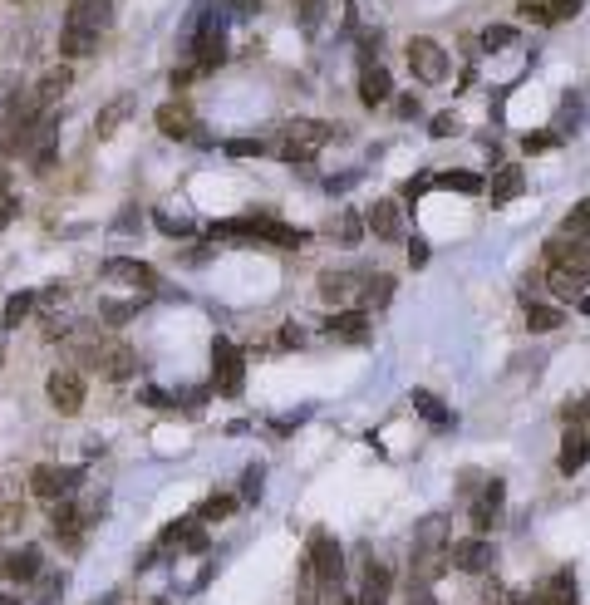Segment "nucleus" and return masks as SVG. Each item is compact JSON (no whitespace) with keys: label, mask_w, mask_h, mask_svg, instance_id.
<instances>
[{"label":"nucleus","mask_w":590,"mask_h":605,"mask_svg":"<svg viewBox=\"0 0 590 605\" xmlns=\"http://www.w3.org/2000/svg\"><path fill=\"white\" fill-rule=\"evenodd\" d=\"M340 128L335 123H320V119H291L276 138H271V153L276 158H286V163H310L330 138H335Z\"/></svg>","instance_id":"obj_1"},{"label":"nucleus","mask_w":590,"mask_h":605,"mask_svg":"<svg viewBox=\"0 0 590 605\" xmlns=\"http://www.w3.org/2000/svg\"><path fill=\"white\" fill-rule=\"evenodd\" d=\"M305 566H310V576H315V586H320L325 596H340L345 551H340V542H335L330 532H315V537H310V546H305Z\"/></svg>","instance_id":"obj_2"},{"label":"nucleus","mask_w":590,"mask_h":605,"mask_svg":"<svg viewBox=\"0 0 590 605\" xmlns=\"http://www.w3.org/2000/svg\"><path fill=\"white\" fill-rule=\"evenodd\" d=\"M212 237H251V242H271V246H305V242H310V232L286 227V222H276V217H241V222H222V227H212Z\"/></svg>","instance_id":"obj_3"},{"label":"nucleus","mask_w":590,"mask_h":605,"mask_svg":"<svg viewBox=\"0 0 590 605\" xmlns=\"http://www.w3.org/2000/svg\"><path fill=\"white\" fill-rule=\"evenodd\" d=\"M241 384H246V360H241V350H236L232 340H212V389H217L222 399H236Z\"/></svg>","instance_id":"obj_4"},{"label":"nucleus","mask_w":590,"mask_h":605,"mask_svg":"<svg viewBox=\"0 0 590 605\" xmlns=\"http://www.w3.org/2000/svg\"><path fill=\"white\" fill-rule=\"evenodd\" d=\"M409 69H413L418 84H443L448 69H453V60H448V50H443L438 40H413L409 45Z\"/></svg>","instance_id":"obj_5"},{"label":"nucleus","mask_w":590,"mask_h":605,"mask_svg":"<svg viewBox=\"0 0 590 605\" xmlns=\"http://www.w3.org/2000/svg\"><path fill=\"white\" fill-rule=\"evenodd\" d=\"M546 261L566 276H576L581 286H590V237L586 242H571V237H551L546 242Z\"/></svg>","instance_id":"obj_6"},{"label":"nucleus","mask_w":590,"mask_h":605,"mask_svg":"<svg viewBox=\"0 0 590 605\" xmlns=\"http://www.w3.org/2000/svg\"><path fill=\"white\" fill-rule=\"evenodd\" d=\"M79 468H55V463H40L35 473H30V492L35 497H45V502H69L74 497V487H79Z\"/></svg>","instance_id":"obj_7"},{"label":"nucleus","mask_w":590,"mask_h":605,"mask_svg":"<svg viewBox=\"0 0 590 605\" xmlns=\"http://www.w3.org/2000/svg\"><path fill=\"white\" fill-rule=\"evenodd\" d=\"M492 561H497V551H492L487 537L448 542V566H453V571H463V576H482V571H492Z\"/></svg>","instance_id":"obj_8"},{"label":"nucleus","mask_w":590,"mask_h":605,"mask_svg":"<svg viewBox=\"0 0 590 605\" xmlns=\"http://www.w3.org/2000/svg\"><path fill=\"white\" fill-rule=\"evenodd\" d=\"M45 394H50V404H55L64 419L79 414V409H84V379H79V369H50Z\"/></svg>","instance_id":"obj_9"},{"label":"nucleus","mask_w":590,"mask_h":605,"mask_svg":"<svg viewBox=\"0 0 590 605\" xmlns=\"http://www.w3.org/2000/svg\"><path fill=\"white\" fill-rule=\"evenodd\" d=\"M502 502H507V487L497 483H482V492L472 497L468 507V522H472V537H487V527H497V517H502Z\"/></svg>","instance_id":"obj_10"},{"label":"nucleus","mask_w":590,"mask_h":605,"mask_svg":"<svg viewBox=\"0 0 590 605\" xmlns=\"http://www.w3.org/2000/svg\"><path fill=\"white\" fill-rule=\"evenodd\" d=\"M94 369H99L104 379L123 384V379L138 369V350H133L128 340H104V345H99V355H94Z\"/></svg>","instance_id":"obj_11"},{"label":"nucleus","mask_w":590,"mask_h":605,"mask_svg":"<svg viewBox=\"0 0 590 605\" xmlns=\"http://www.w3.org/2000/svg\"><path fill=\"white\" fill-rule=\"evenodd\" d=\"M64 25L89 30V35H104V30L114 25V0H74L69 15H64Z\"/></svg>","instance_id":"obj_12"},{"label":"nucleus","mask_w":590,"mask_h":605,"mask_svg":"<svg viewBox=\"0 0 590 605\" xmlns=\"http://www.w3.org/2000/svg\"><path fill=\"white\" fill-rule=\"evenodd\" d=\"M104 276H109V281H128V286H133V291H143V296H153V291H158V271H153V266H143V261H128V256L104 261Z\"/></svg>","instance_id":"obj_13"},{"label":"nucleus","mask_w":590,"mask_h":605,"mask_svg":"<svg viewBox=\"0 0 590 605\" xmlns=\"http://www.w3.org/2000/svg\"><path fill=\"white\" fill-rule=\"evenodd\" d=\"M325 335H330L335 345H364V340H369V315H364V310H335V315L325 320Z\"/></svg>","instance_id":"obj_14"},{"label":"nucleus","mask_w":590,"mask_h":605,"mask_svg":"<svg viewBox=\"0 0 590 605\" xmlns=\"http://www.w3.org/2000/svg\"><path fill=\"white\" fill-rule=\"evenodd\" d=\"M389 94H394L389 69H384V64H364V69H359V104H364V109H379V104H389Z\"/></svg>","instance_id":"obj_15"},{"label":"nucleus","mask_w":590,"mask_h":605,"mask_svg":"<svg viewBox=\"0 0 590 605\" xmlns=\"http://www.w3.org/2000/svg\"><path fill=\"white\" fill-rule=\"evenodd\" d=\"M364 222H369V232L379 242H404V212H399V202H374L364 212Z\"/></svg>","instance_id":"obj_16"},{"label":"nucleus","mask_w":590,"mask_h":605,"mask_svg":"<svg viewBox=\"0 0 590 605\" xmlns=\"http://www.w3.org/2000/svg\"><path fill=\"white\" fill-rule=\"evenodd\" d=\"M84 522H89V517L74 507V497H69V502H55V512H50V532H55V537L69 546V551L84 542Z\"/></svg>","instance_id":"obj_17"},{"label":"nucleus","mask_w":590,"mask_h":605,"mask_svg":"<svg viewBox=\"0 0 590 605\" xmlns=\"http://www.w3.org/2000/svg\"><path fill=\"white\" fill-rule=\"evenodd\" d=\"M364 281H369V276H359V271H325V276H320V296L330 305H345V301H354V296H364Z\"/></svg>","instance_id":"obj_18"},{"label":"nucleus","mask_w":590,"mask_h":605,"mask_svg":"<svg viewBox=\"0 0 590 605\" xmlns=\"http://www.w3.org/2000/svg\"><path fill=\"white\" fill-rule=\"evenodd\" d=\"M0 571H5V581H15V586H35V576L45 571V566H40V546H20V551H10V556L0 561Z\"/></svg>","instance_id":"obj_19"},{"label":"nucleus","mask_w":590,"mask_h":605,"mask_svg":"<svg viewBox=\"0 0 590 605\" xmlns=\"http://www.w3.org/2000/svg\"><path fill=\"white\" fill-rule=\"evenodd\" d=\"M153 123H158L163 138H192V133H197V119H192L187 104H163V109L153 114Z\"/></svg>","instance_id":"obj_20"},{"label":"nucleus","mask_w":590,"mask_h":605,"mask_svg":"<svg viewBox=\"0 0 590 605\" xmlns=\"http://www.w3.org/2000/svg\"><path fill=\"white\" fill-rule=\"evenodd\" d=\"M389 591H394V576H389V566L369 561V571H364V591L354 596V605H389Z\"/></svg>","instance_id":"obj_21"},{"label":"nucleus","mask_w":590,"mask_h":605,"mask_svg":"<svg viewBox=\"0 0 590 605\" xmlns=\"http://www.w3.org/2000/svg\"><path fill=\"white\" fill-rule=\"evenodd\" d=\"M531 601L536 605H576V576H571V571H551Z\"/></svg>","instance_id":"obj_22"},{"label":"nucleus","mask_w":590,"mask_h":605,"mask_svg":"<svg viewBox=\"0 0 590 605\" xmlns=\"http://www.w3.org/2000/svg\"><path fill=\"white\" fill-rule=\"evenodd\" d=\"M586 463H590V433L571 428V433H566V443H561V458H556V468L571 478V473H581Z\"/></svg>","instance_id":"obj_23"},{"label":"nucleus","mask_w":590,"mask_h":605,"mask_svg":"<svg viewBox=\"0 0 590 605\" xmlns=\"http://www.w3.org/2000/svg\"><path fill=\"white\" fill-rule=\"evenodd\" d=\"M64 89H69V69H64V64H55V69H45V79H40L30 94H35V104L50 114V109L59 104V94H64Z\"/></svg>","instance_id":"obj_24"},{"label":"nucleus","mask_w":590,"mask_h":605,"mask_svg":"<svg viewBox=\"0 0 590 605\" xmlns=\"http://www.w3.org/2000/svg\"><path fill=\"white\" fill-rule=\"evenodd\" d=\"M99 50V35H89V30H74V25H64L59 30V55H69V60H84V55H94Z\"/></svg>","instance_id":"obj_25"},{"label":"nucleus","mask_w":590,"mask_h":605,"mask_svg":"<svg viewBox=\"0 0 590 605\" xmlns=\"http://www.w3.org/2000/svg\"><path fill=\"white\" fill-rule=\"evenodd\" d=\"M527 192V173L522 168H497V178H492V202H517Z\"/></svg>","instance_id":"obj_26"},{"label":"nucleus","mask_w":590,"mask_h":605,"mask_svg":"<svg viewBox=\"0 0 590 605\" xmlns=\"http://www.w3.org/2000/svg\"><path fill=\"white\" fill-rule=\"evenodd\" d=\"M133 109H138V99H133V94H118L114 104H109V109L99 114V123H94V133H99V138H109V133H114V128H118L123 119H128Z\"/></svg>","instance_id":"obj_27"},{"label":"nucleus","mask_w":590,"mask_h":605,"mask_svg":"<svg viewBox=\"0 0 590 605\" xmlns=\"http://www.w3.org/2000/svg\"><path fill=\"white\" fill-rule=\"evenodd\" d=\"M413 409H418V414H423V419H428L433 428H448V424H453V414L443 409V399H438V394H428V389H413Z\"/></svg>","instance_id":"obj_28"},{"label":"nucleus","mask_w":590,"mask_h":605,"mask_svg":"<svg viewBox=\"0 0 590 605\" xmlns=\"http://www.w3.org/2000/svg\"><path fill=\"white\" fill-rule=\"evenodd\" d=\"M35 310V291H15L10 301H5V310H0V325L5 330H20V320Z\"/></svg>","instance_id":"obj_29"},{"label":"nucleus","mask_w":590,"mask_h":605,"mask_svg":"<svg viewBox=\"0 0 590 605\" xmlns=\"http://www.w3.org/2000/svg\"><path fill=\"white\" fill-rule=\"evenodd\" d=\"M561 310L556 305H541V301H527V325L536 330V335H546V330H561Z\"/></svg>","instance_id":"obj_30"},{"label":"nucleus","mask_w":590,"mask_h":605,"mask_svg":"<svg viewBox=\"0 0 590 605\" xmlns=\"http://www.w3.org/2000/svg\"><path fill=\"white\" fill-rule=\"evenodd\" d=\"M359 301L374 305V310H384V305L394 301V276H384V271H379V276H369V281H364V296H359Z\"/></svg>","instance_id":"obj_31"},{"label":"nucleus","mask_w":590,"mask_h":605,"mask_svg":"<svg viewBox=\"0 0 590 605\" xmlns=\"http://www.w3.org/2000/svg\"><path fill=\"white\" fill-rule=\"evenodd\" d=\"M561 237H571V242H586L590 237V197L571 207V217L561 222Z\"/></svg>","instance_id":"obj_32"},{"label":"nucleus","mask_w":590,"mask_h":605,"mask_svg":"<svg viewBox=\"0 0 590 605\" xmlns=\"http://www.w3.org/2000/svg\"><path fill=\"white\" fill-rule=\"evenodd\" d=\"M64 591V571H40L35 576V605H50Z\"/></svg>","instance_id":"obj_33"},{"label":"nucleus","mask_w":590,"mask_h":605,"mask_svg":"<svg viewBox=\"0 0 590 605\" xmlns=\"http://www.w3.org/2000/svg\"><path fill=\"white\" fill-rule=\"evenodd\" d=\"M507 45H517V30L512 25H487L482 30V50L492 55V50H507Z\"/></svg>","instance_id":"obj_34"},{"label":"nucleus","mask_w":590,"mask_h":605,"mask_svg":"<svg viewBox=\"0 0 590 605\" xmlns=\"http://www.w3.org/2000/svg\"><path fill=\"white\" fill-rule=\"evenodd\" d=\"M433 187H458V192H482L477 173H433Z\"/></svg>","instance_id":"obj_35"},{"label":"nucleus","mask_w":590,"mask_h":605,"mask_svg":"<svg viewBox=\"0 0 590 605\" xmlns=\"http://www.w3.org/2000/svg\"><path fill=\"white\" fill-rule=\"evenodd\" d=\"M261 483H266V468L251 463V468L241 473V502H261Z\"/></svg>","instance_id":"obj_36"},{"label":"nucleus","mask_w":590,"mask_h":605,"mask_svg":"<svg viewBox=\"0 0 590 605\" xmlns=\"http://www.w3.org/2000/svg\"><path fill=\"white\" fill-rule=\"evenodd\" d=\"M551 291H556L561 301H581V291H586V286H581L576 276H566V271H556V266H551Z\"/></svg>","instance_id":"obj_37"},{"label":"nucleus","mask_w":590,"mask_h":605,"mask_svg":"<svg viewBox=\"0 0 590 605\" xmlns=\"http://www.w3.org/2000/svg\"><path fill=\"white\" fill-rule=\"evenodd\" d=\"M325 10H330V0H305V5H300V30H305V35H315V30H320V20H325Z\"/></svg>","instance_id":"obj_38"},{"label":"nucleus","mask_w":590,"mask_h":605,"mask_svg":"<svg viewBox=\"0 0 590 605\" xmlns=\"http://www.w3.org/2000/svg\"><path fill=\"white\" fill-rule=\"evenodd\" d=\"M227 153H232V158H261V153H271V143H266V138H232Z\"/></svg>","instance_id":"obj_39"},{"label":"nucleus","mask_w":590,"mask_h":605,"mask_svg":"<svg viewBox=\"0 0 590 605\" xmlns=\"http://www.w3.org/2000/svg\"><path fill=\"white\" fill-rule=\"evenodd\" d=\"M20 522H25V502L5 497V502H0V532H20Z\"/></svg>","instance_id":"obj_40"},{"label":"nucleus","mask_w":590,"mask_h":605,"mask_svg":"<svg viewBox=\"0 0 590 605\" xmlns=\"http://www.w3.org/2000/svg\"><path fill=\"white\" fill-rule=\"evenodd\" d=\"M153 222H158V232H168V237H192V222H187V217H173V212H153Z\"/></svg>","instance_id":"obj_41"},{"label":"nucleus","mask_w":590,"mask_h":605,"mask_svg":"<svg viewBox=\"0 0 590 605\" xmlns=\"http://www.w3.org/2000/svg\"><path fill=\"white\" fill-rule=\"evenodd\" d=\"M236 507V497H207V502H202V512H197V517H202V522H217V517H227V512H232Z\"/></svg>","instance_id":"obj_42"},{"label":"nucleus","mask_w":590,"mask_h":605,"mask_svg":"<svg viewBox=\"0 0 590 605\" xmlns=\"http://www.w3.org/2000/svg\"><path fill=\"white\" fill-rule=\"evenodd\" d=\"M517 15H527V20H536V25H556V20H551V10H546V0H522V5H517Z\"/></svg>","instance_id":"obj_43"},{"label":"nucleus","mask_w":590,"mask_h":605,"mask_svg":"<svg viewBox=\"0 0 590 605\" xmlns=\"http://www.w3.org/2000/svg\"><path fill=\"white\" fill-rule=\"evenodd\" d=\"M581 5H586V0H546L551 20H571V15H581Z\"/></svg>","instance_id":"obj_44"},{"label":"nucleus","mask_w":590,"mask_h":605,"mask_svg":"<svg viewBox=\"0 0 590 605\" xmlns=\"http://www.w3.org/2000/svg\"><path fill=\"white\" fill-rule=\"evenodd\" d=\"M556 143H561V133H536V138H522V148H527V153H546V148H556Z\"/></svg>","instance_id":"obj_45"},{"label":"nucleus","mask_w":590,"mask_h":605,"mask_svg":"<svg viewBox=\"0 0 590 605\" xmlns=\"http://www.w3.org/2000/svg\"><path fill=\"white\" fill-rule=\"evenodd\" d=\"M305 340H310V335H305V325H281V345H286V350H300V345H305Z\"/></svg>","instance_id":"obj_46"},{"label":"nucleus","mask_w":590,"mask_h":605,"mask_svg":"<svg viewBox=\"0 0 590 605\" xmlns=\"http://www.w3.org/2000/svg\"><path fill=\"white\" fill-rule=\"evenodd\" d=\"M359 232H364L359 212H345V217H340V237H345V242H359Z\"/></svg>","instance_id":"obj_47"},{"label":"nucleus","mask_w":590,"mask_h":605,"mask_svg":"<svg viewBox=\"0 0 590 605\" xmlns=\"http://www.w3.org/2000/svg\"><path fill=\"white\" fill-rule=\"evenodd\" d=\"M428 128H433V138H453V133H458V119H453V114H438Z\"/></svg>","instance_id":"obj_48"},{"label":"nucleus","mask_w":590,"mask_h":605,"mask_svg":"<svg viewBox=\"0 0 590 605\" xmlns=\"http://www.w3.org/2000/svg\"><path fill=\"white\" fill-rule=\"evenodd\" d=\"M138 222H143V217H138V207H123V217L114 222V232H138Z\"/></svg>","instance_id":"obj_49"},{"label":"nucleus","mask_w":590,"mask_h":605,"mask_svg":"<svg viewBox=\"0 0 590 605\" xmlns=\"http://www.w3.org/2000/svg\"><path fill=\"white\" fill-rule=\"evenodd\" d=\"M409 261L413 266H428V242H423V237H413L409 242Z\"/></svg>","instance_id":"obj_50"},{"label":"nucleus","mask_w":590,"mask_h":605,"mask_svg":"<svg viewBox=\"0 0 590 605\" xmlns=\"http://www.w3.org/2000/svg\"><path fill=\"white\" fill-rule=\"evenodd\" d=\"M15 212H20V202H15V197H0V232L10 227V217H15Z\"/></svg>","instance_id":"obj_51"},{"label":"nucleus","mask_w":590,"mask_h":605,"mask_svg":"<svg viewBox=\"0 0 590 605\" xmlns=\"http://www.w3.org/2000/svg\"><path fill=\"white\" fill-rule=\"evenodd\" d=\"M143 399H148V404H153V409H168V404H173V399H168V394H163V389H143Z\"/></svg>","instance_id":"obj_52"},{"label":"nucleus","mask_w":590,"mask_h":605,"mask_svg":"<svg viewBox=\"0 0 590 605\" xmlns=\"http://www.w3.org/2000/svg\"><path fill=\"white\" fill-rule=\"evenodd\" d=\"M236 15H261V0H232Z\"/></svg>","instance_id":"obj_53"},{"label":"nucleus","mask_w":590,"mask_h":605,"mask_svg":"<svg viewBox=\"0 0 590 605\" xmlns=\"http://www.w3.org/2000/svg\"><path fill=\"white\" fill-rule=\"evenodd\" d=\"M399 114L404 119H418V99H399Z\"/></svg>","instance_id":"obj_54"},{"label":"nucleus","mask_w":590,"mask_h":605,"mask_svg":"<svg viewBox=\"0 0 590 605\" xmlns=\"http://www.w3.org/2000/svg\"><path fill=\"white\" fill-rule=\"evenodd\" d=\"M0 197H10V173H5V163H0Z\"/></svg>","instance_id":"obj_55"},{"label":"nucleus","mask_w":590,"mask_h":605,"mask_svg":"<svg viewBox=\"0 0 590 605\" xmlns=\"http://www.w3.org/2000/svg\"><path fill=\"white\" fill-rule=\"evenodd\" d=\"M507 605H536V601H531L527 591H517V596H507Z\"/></svg>","instance_id":"obj_56"},{"label":"nucleus","mask_w":590,"mask_h":605,"mask_svg":"<svg viewBox=\"0 0 590 605\" xmlns=\"http://www.w3.org/2000/svg\"><path fill=\"white\" fill-rule=\"evenodd\" d=\"M576 310H581V315H590V296H581V301H576Z\"/></svg>","instance_id":"obj_57"},{"label":"nucleus","mask_w":590,"mask_h":605,"mask_svg":"<svg viewBox=\"0 0 590 605\" xmlns=\"http://www.w3.org/2000/svg\"><path fill=\"white\" fill-rule=\"evenodd\" d=\"M0 605H20V601H15V596H0Z\"/></svg>","instance_id":"obj_58"},{"label":"nucleus","mask_w":590,"mask_h":605,"mask_svg":"<svg viewBox=\"0 0 590 605\" xmlns=\"http://www.w3.org/2000/svg\"><path fill=\"white\" fill-rule=\"evenodd\" d=\"M94 605H118V601H114V596H109V601H94Z\"/></svg>","instance_id":"obj_59"},{"label":"nucleus","mask_w":590,"mask_h":605,"mask_svg":"<svg viewBox=\"0 0 590 605\" xmlns=\"http://www.w3.org/2000/svg\"><path fill=\"white\" fill-rule=\"evenodd\" d=\"M586 424H590V399H586Z\"/></svg>","instance_id":"obj_60"},{"label":"nucleus","mask_w":590,"mask_h":605,"mask_svg":"<svg viewBox=\"0 0 590 605\" xmlns=\"http://www.w3.org/2000/svg\"><path fill=\"white\" fill-rule=\"evenodd\" d=\"M335 605H354V601H335Z\"/></svg>","instance_id":"obj_61"}]
</instances>
